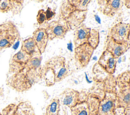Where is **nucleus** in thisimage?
<instances>
[{
    "mask_svg": "<svg viewBox=\"0 0 130 115\" xmlns=\"http://www.w3.org/2000/svg\"><path fill=\"white\" fill-rule=\"evenodd\" d=\"M41 57L32 58L20 71L11 74L7 80V85L17 92L30 89L42 78Z\"/></svg>",
    "mask_w": 130,
    "mask_h": 115,
    "instance_id": "1",
    "label": "nucleus"
},
{
    "mask_svg": "<svg viewBox=\"0 0 130 115\" xmlns=\"http://www.w3.org/2000/svg\"><path fill=\"white\" fill-rule=\"evenodd\" d=\"M90 0H68L60 8V18L64 19L71 30H75L86 19Z\"/></svg>",
    "mask_w": 130,
    "mask_h": 115,
    "instance_id": "2",
    "label": "nucleus"
},
{
    "mask_svg": "<svg viewBox=\"0 0 130 115\" xmlns=\"http://www.w3.org/2000/svg\"><path fill=\"white\" fill-rule=\"evenodd\" d=\"M69 67L63 56H55L47 60L42 67V78L45 79L46 85L51 86L66 79L69 75Z\"/></svg>",
    "mask_w": 130,
    "mask_h": 115,
    "instance_id": "3",
    "label": "nucleus"
},
{
    "mask_svg": "<svg viewBox=\"0 0 130 115\" xmlns=\"http://www.w3.org/2000/svg\"><path fill=\"white\" fill-rule=\"evenodd\" d=\"M20 39L19 30L13 22L8 21L0 24V51L11 47Z\"/></svg>",
    "mask_w": 130,
    "mask_h": 115,
    "instance_id": "4",
    "label": "nucleus"
},
{
    "mask_svg": "<svg viewBox=\"0 0 130 115\" xmlns=\"http://www.w3.org/2000/svg\"><path fill=\"white\" fill-rule=\"evenodd\" d=\"M117 89L116 108H129L130 84L129 79L123 76H117L115 79Z\"/></svg>",
    "mask_w": 130,
    "mask_h": 115,
    "instance_id": "5",
    "label": "nucleus"
},
{
    "mask_svg": "<svg viewBox=\"0 0 130 115\" xmlns=\"http://www.w3.org/2000/svg\"><path fill=\"white\" fill-rule=\"evenodd\" d=\"M49 40L63 39L70 30L66 21L61 18L49 23L45 28Z\"/></svg>",
    "mask_w": 130,
    "mask_h": 115,
    "instance_id": "6",
    "label": "nucleus"
},
{
    "mask_svg": "<svg viewBox=\"0 0 130 115\" xmlns=\"http://www.w3.org/2000/svg\"><path fill=\"white\" fill-rule=\"evenodd\" d=\"M129 23L119 22L109 29L107 35L118 43L129 44Z\"/></svg>",
    "mask_w": 130,
    "mask_h": 115,
    "instance_id": "7",
    "label": "nucleus"
},
{
    "mask_svg": "<svg viewBox=\"0 0 130 115\" xmlns=\"http://www.w3.org/2000/svg\"><path fill=\"white\" fill-rule=\"evenodd\" d=\"M116 108V96L115 91H105L101 99L98 115H114Z\"/></svg>",
    "mask_w": 130,
    "mask_h": 115,
    "instance_id": "8",
    "label": "nucleus"
},
{
    "mask_svg": "<svg viewBox=\"0 0 130 115\" xmlns=\"http://www.w3.org/2000/svg\"><path fill=\"white\" fill-rule=\"evenodd\" d=\"M98 10L104 15L112 17L118 13L123 6V0L97 1Z\"/></svg>",
    "mask_w": 130,
    "mask_h": 115,
    "instance_id": "9",
    "label": "nucleus"
},
{
    "mask_svg": "<svg viewBox=\"0 0 130 115\" xmlns=\"http://www.w3.org/2000/svg\"><path fill=\"white\" fill-rule=\"evenodd\" d=\"M94 49L87 43L75 48L74 57L76 62L81 67H86L90 60Z\"/></svg>",
    "mask_w": 130,
    "mask_h": 115,
    "instance_id": "10",
    "label": "nucleus"
},
{
    "mask_svg": "<svg viewBox=\"0 0 130 115\" xmlns=\"http://www.w3.org/2000/svg\"><path fill=\"white\" fill-rule=\"evenodd\" d=\"M129 48V44L127 43H118L110 36L107 35L105 42L104 50L110 52L115 58H119L125 53Z\"/></svg>",
    "mask_w": 130,
    "mask_h": 115,
    "instance_id": "11",
    "label": "nucleus"
},
{
    "mask_svg": "<svg viewBox=\"0 0 130 115\" xmlns=\"http://www.w3.org/2000/svg\"><path fill=\"white\" fill-rule=\"evenodd\" d=\"M57 98L60 105L68 106L70 108L81 102L80 92L77 90L69 88L65 89Z\"/></svg>",
    "mask_w": 130,
    "mask_h": 115,
    "instance_id": "12",
    "label": "nucleus"
},
{
    "mask_svg": "<svg viewBox=\"0 0 130 115\" xmlns=\"http://www.w3.org/2000/svg\"><path fill=\"white\" fill-rule=\"evenodd\" d=\"M117 59H115L108 51L104 50L100 56L98 64L109 74H113L115 71Z\"/></svg>",
    "mask_w": 130,
    "mask_h": 115,
    "instance_id": "13",
    "label": "nucleus"
},
{
    "mask_svg": "<svg viewBox=\"0 0 130 115\" xmlns=\"http://www.w3.org/2000/svg\"><path fill=\"white\" fill-rule=\"evenodd\" d=\"M90 29L83 23L74 30L73 42L75 48L87 42Z\"/></svg>",
    "mask_w": 130,
    "mask_h": 115,
    "instance_id": "14",
    "label": "nucleus"
},
{
    "mask_svg": "<svg viewBox=\"0 0 130 115\" xmlns=\"http://www.w3.org/2000/svg\"><path fill=\"white\" fill-rule=\"evenodd\" d=\"M32 39L34 40L41 54L44 53L48 42V36L45 28H37L32 33Z\"/></svg>",
    "mask_w": 130,
    "mask_h": 115,
    "instance_id": "15",
    "label": "nucleus"
},
{
    "mask_svg": "<svg viewBox=\"0 0 130 115\" xmlns=\"http://www.w3.org/2000/svg\"><path fill=\"white\" fill-rule=\"evenodd\" d=\"M20 49L28 54L31 58L40 57L42 55L32 37H29L23 41Z\"/></svg>",
    "mask_w": 130,
    "mask_h": 115,
    "instance_id": "16",
    "label": "nucleus"
},
{
    "mask_svg": "<svg viewBox=\"0 0 130 115\" xmlns=\"http://www.w3.org/2000/svg\"><path fill=\"white\" fill-rule=\"evenodd\" d=\"M101 98L96 94L89 93L87 95L86 103L88 115H98V110Z\"/></svg>",
    "mask_w": 130,
    "mask_h": 115,
    "instance_id": "17",
    "label": "nucleus"
},
{
    "mask_svg": "<svg viewBox=\"0 0 130 115\" xmlns=\"http://www.w3.org/2000/svg\"><path fill=\"white\" fill-rule=\"evenodd\" d=\"M60 104L57 97L52 99L46 108V115H59Z\"/></svg>",
    "mask_w": 130,
    "mask_h": 115,
    "instance_id": "18",
    "label": "nucleus"
},
{
    "mask_svg": "<svg viewBox=\"0 0 130 115\" xmlns=\"http://www.w3.org/2000/svg\"><path fill=\"white\" fill-rule=\"evenodd\" d=\"M33 107L28 102H22L17 105L16 115H34Z\"/></svg>",
    "mask_w": 130,
    "mask_h": 115,
    "instance_id": "19",
    "label": "nucleus"
},
{
    "mask_svg": "<svg viewBox=\"0 0 130 115\" xmlns=\"http://www.w3.org/2000/svg\"><path fill=\"white\" fill-rule=\"evenodd\" d=\"M31 58H32L28 54L20 49L12 57L11 60L19 64L25 65Z\"/></svg>",
    "mask_w": 130,
    "mask_h": 115,
    "instance_id": "20",
    "label": "nucleus"
},
{
    "mask_svg": "<svg viewBox=\"0 0 130 115\" xmlns=\"http://www.w3.org/2000/svg\"><path fill=\"white\" fill-rule=\"evenodd\" d=\"M100 42V33L98 30L91 29L87 40L88 43L94 50H95Z\"/></svg>",
    "mask_w": 130,
    "mask_h": 115,
    "instance_id": "21",
    "label": "nucleus"
},
{
    "mask_svg": "<svg viewBox=\"0 0 130 115\" xmlns=\"http://www.w3.org/2000/svg\"><path fill=\"white\" fill-rule=\"evenodd\" d=\"M70 109L71 115H88L86 101L78 103Z\"/></svg>",
    "mask_w": 130,
    "mask_h": 115,
    "instance_id": "22",
    "label": "nucleus"
},
{
    "mask_svg": "<svg viewBox=\"0 0 130 115\" xmlns=\"http://www.w3.org/2000/svg\"><path fill=\"white\" fill-rule=\"evenodd\" d=\"M14 7V1H0V12L5 13L10 11L13 12Z\"/></svg>",
    "mask_w": 130,
    "mask_h": 115,
    "instance_id": "23",
    "label": "nucleus"
},
{
    "mask_svg": "<svg viewBox=\"0 0 130 115\" xmlns=\"http://www.w3.org/2000/svg\"><path fill=\"white\" fill-rule=\"evenodd\" d=\"M17 105L10 104L3 109L2 115H16Z\"/></svg>",
    "mask_w": 130,
    "mask_h": 115,
    "instance_id": "24",
    "label": "nucleus"
},
{
    "mask_svg": "<svg viewBox=\"0 0 130 115\" xmlns=\"http://www.w3.org/2000/svg\"><path fill=\"white\" fill-rule=\"evenodd\" d=\"M36 19L39 25H42L47 22L45 11L44 9H40L38 11L36 16Z\"/></svg>",
    "mask_w": 130,
    "mask_h": 115,
    "instance_id": "25",
    "label": "nucleus"
},
{
    "mask_svg": "<svg viewBox=\"0 0 130 115\" xmlns=\"http://www.w3.org/2000/svg\"><path fill=\"white\" fill-rule=\"evenodd\" d=\"M45 14H46L47 21H50L53 18H54L56 15L55 11L52 10L51 8L49 7H47L46 11H45Z\"/></svg>",
    "mask_w": 130,
    "mask_h": 115,
    "instance_id": "26",
    "label": "nucleus"
},
{
    "mask_svg": "<svg viewBox=\"0 0 130 115\" xmlns=\"http://www.w3.org/2000/svg\"><path fill=\"white\" fill-rule=\"evenodd\" d=\"M123 6H125L127 9L130 8V1L126 0L123 1Z\"/></svg>",
    "mask_w": 130,
    "mask_h": 115,
    "instance_id": "27",
    "label": "nucleus"
},
{
    "mask_svg": "<svg viewBox=\"0 0 130 115\" xmlns=\"http://www.w3.org/2000/svg\"><path fill=\"white\" fill-rule=\"evenodd\" d=\"M125 115H130L129 113V108H126V112Z\"/></svg>",
    "mask_w": 130,
    "mask_h": 115,
    "instance_id": "28",
    "label": "nucleus"
},
{
    "mask_svg": "<svg viewBox=\"0 0 130 115\" xmlns=\"http://www.w3.org/2000/svg\"><path fill=\"white\" fill-rule=\"evenodd\" d=\"M0 115H2V114H1V113H0Z\"/></svg>",
    "mask_w": 130,
    "mask_h": 115,
    "instance_id": "29",
    "label": "nucleus"
},
{
    "mask_svg": "<svg viewBox=\"0 0 130 115\" xmlns=\"http://www.w3.org/2000/svg\"><path fill=\"white\" fill-rule=\"evenodd\" d=\"M34 115H35V114H34Z\"/></svg>",
    "mask_w": 130,
    "mask_h": 115,
    "instance_id": "30",
    "label": "nucleus"
}]
</instances>
